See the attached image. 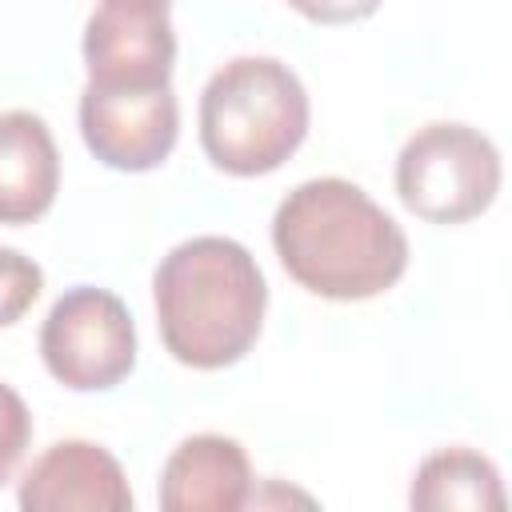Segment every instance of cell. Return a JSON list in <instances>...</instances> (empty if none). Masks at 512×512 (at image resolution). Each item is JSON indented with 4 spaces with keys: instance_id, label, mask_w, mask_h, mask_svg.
<instances>
[{
    "instance_id": "cell-12",
    "label": "cell",
    "mask_w": 512,
    "mask_h": 512,
    "mask_svg": "<svg viewBox=\"0 0 512 512\" xmlns=\"http://www.w3.org/2000/svg\"><path fill=\"white\" fill-rule=\"evenodd\" d=\"M40 288H44L40 264L16 248H0V328L16 324L36 304Z\"/></svg>"
},
{
    "instance_id": "cell-13",
    "label": "cell",
    "mask_w": 512,
    "mask_h": 512,
    "mask_svg": "<svg viewBox=\"0 0 512 512\" xmlns=\"http://www.w3.org/2000/svg\"><path fill=\"white\" fill-rule=\"evenodd\" d=\"M28 440H32V412L20 400V392L0 384V484L12 480Z\"/></svg>"
},
{
    "instance_id": "cell-14",
    "label": "cell",
    "mask_w": 512,
    "mask_h": 512,
    "mask_svg": "<svg viewBox=\"0 0 512 512\" xmlns=\"http://www.w3.org/2000/svg\"><path fill=\"white\" fill-rule=\"evenodd\" d=\"M288 4L312 24H352L372 16L384 0H288Z\"/></svg>"
},
{
    "instance_id": "cell-4",
    "label": "cell",
    "mask_w": 512,
    "mask_h": 512,
    "mask_svg": "<svg viewBox=\"0 0 512 512\" xmlns=\"http://www.w3.org/2000/svg\"><path fill=\"white\" fill-rule=\"evenodd\" d=\"M400 204L428 224H464L500 192V152L468 124L436 120L408 136L396 156Z\"/></svg>"
},
{
    "instance_id": "cell-6",
    "label": "cell",
    "mask_w": 512,
    "mask_h": 512,
    "mask_svg": "<svg viewBox=\"0 0 512 512\" xmlns=\"http://www.w3.org/2000/svg\"><path fill=\"white\" fill-rule=\"evenodd\" d=\"M180 132L172 84L156 88H96L80 96V136L88 152L116 172H148L168 160Z\"/></svg>"
},
{
    "instance_id": "cell-11",
    "label": "cell",
    "mask_w": 512,
    "mask_h": 512,
    "mask_svg": "<svg viewBox=\"0 0 512 512\" xmlns=\"http://www.w3.org/2000/svg\"><path fill=\"white\" fill-rule=\"evenodd\" d=\"M408 504L420 512H444V508L500 512L504 484L488 456H480L472 448H440L416 468Z\"/></svg>"
},
{
    "instance_id": "cell-15",
    "label": "cell",
    "mask_w": 512,
    "mask_h": 512,
    "mask_svg": "<svg viewBox=\"0 0 512 512\" xmlns=\"http://www.w3.org/2000/svg\"><path fill=\"white\" fill-rule=\"evenodd\" d=\"M160 4H172V0H160Z\"/></svg>"
},
{
    "instance_id": "cell-7",
    "label": "cell",
    "mask_w": 512,
    "mask_h": 512,
    "mask_svg": "<svg viewBox=\"0 0 512 512\" xmlns=\"http://www.w3.org/2000/svg\"><path fill=\"white\" fill-rule=\"evenodd\" d=\"M176 32L160 0H100L84 24V64L96 88L168 84Z\"/></svg>"
},
{
    "instance_id": "cell-8",
    "label": "cell",
    "mask_w": 512,
    "mask_h": 512,
    "mask_svg": "<svg viewBox=\"0 0 512 512\" xmlns=\"http://www.w3.org/2000/svg\"><path fill=\"white\" fill-rule=\"evenodd\" d=\"M16 500L24 512H128L132 488L108 448L92 440H56L32 460Z\"/></svg>"
},
{
    "instance_id": "cell-2",
    "label": "cell",
    "mask_w": 512,
    "mask_h": 512,
    "mask_svg": "<svg viewBox=\"0 0 512 512\" xmlns=\"http://www.w3.org/2000/svg\"><path fill=\"white\" fill-rule=\"evenodd\" d=\"M152 300L172 360L216 372L256 344L268 284L244 244L228 236H192L160 260Z\"/></svg>"
},
{
    "instance_id": "cell-3",
    "label": "cell",
    "mask_w": 512,
    "mask_h": 512,
    "mask_svg": "<svg viewBox=\"0 0 512 512\" xmlns=\"http://www.w3.org/2000/svg\"><path fill=\"white\" fill-rule=\"evenodd\" d=\"M304 136L308 92L276 56H236L200 92V148L220 172H276Z\"/></svg>"
},
{
    "instance_id": "cell-5",
    "label": "cell",
    "mask_w": 512,
    "mask_h": 512,
    "mask_svg": "<svg viewBox=\"0 0 512 512\" xmlns=\"http://www.w3.org/2000/svg\"><path fill=\"white\" fill-rule=\"evenodd\" d=\"M40 356L72 392L116 388L136 364V324L128 304L108 288H68L40 328Z\"/></svg>"
},
{
    "instance_id": "cell-10",
    "label": "cell",
    "mask_w": 512,
    "mask_h": 512,
    "mask_svg": "<svg viewBox=\"0 0 512 512\" xmlns=\"http://www.w3.org/2000/svg\"><path fill=\"white\" fill-rule=\"evenodd\" d=\"M60 188V152L48 124L12 108L0 112V224L40 220Z\"/></svg>"
},
{
    "instance_id": "cell-9",
    "label": "cell",
    "mask_w": 512,
    "mask_h": 512,
    "mask_svg": "<svg viewBox=\"0 0 512 512\" xmlns=\"http://www.w3.org/2000/svg\"><path fill=\"white\" fill-rule=\"evenodd\" d=\"M248 492V452L240 448V440L216 432L180 440L160 472L164 512H236L248 504Z\"/></svg>"
},
{
    "instance_id": "cell-1",
    "label": "cell",
    "mask_w": 512,
    "mask_h": 512,
    "mask_svg": "<svg viewBox=\"0 0 512 512\" xmlns=\"http://www.w3.org/2000/svg\"><path fill=\"white\" fill-rule=\"evenodd\" d=\"M272 248L284 272L324 300H372L408 268L404 228L340 176L304 180L280 200Z\"/></svg>"
}]
</instances>
